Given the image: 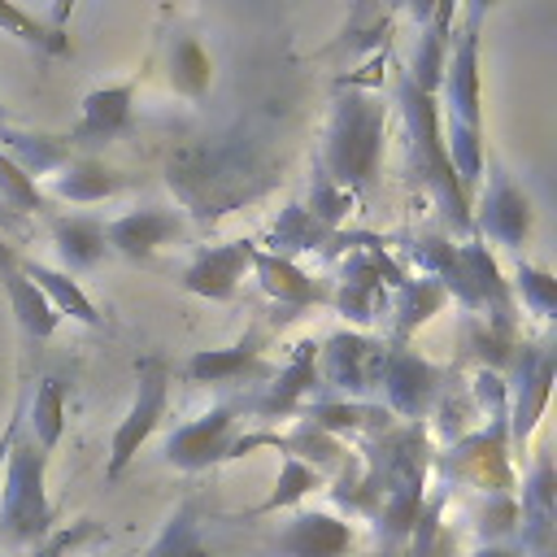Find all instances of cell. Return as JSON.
I'll use <instances>...</instances> for the list:
<instances>
[{
    "mask_svg": "<svg viewBox=\"0 0 557 557\" xmlns=\"http://www.w3.org/2000/svg\"><path fill=\"white\" fill-rule=\"evenodd\" d=\"M170 231H174V218L170 213H131V218H122V222L109 226L113 244L126 248V252H152L157 244L170 239Z\"/></svg>",
    "mask_w": 557,
    "mask_h": 557,
    "instance_id": "cell-4",
    "label": "cell"
},
{
    "mask_svg": "<svg viewBox=\"0 0 557 557\" xmlns=\"http://www.w3.org/2000/svg\"><path fill=\"white\" fill-rule=\"evenodd\" d=\"M17 426H22V409L13 413V422H9V431L0 435V470H4V461H9V448H13V440H17Z\"/></svg>",
    "mask_w": 557,
    "mask_h": 557,
    "instance_id": "cell-10",
    "label": "cell"
},
{
    "mask_svg": "<svg viewBox=\"0 0 557 557\" xmlns=\"http://www.w3.org/2000/svg\"><path fill=\"white\" fill-rule=\"evenodd\" d=\"M35 431H39V448H52L61 435V387L52 379L35 396Z\"/></svg>",
    "mask_w": 557,
    "mask_h": 557,
    "instance_id": "cell-8",
    "label": "cell"
},
{
    "mask_svg": "<svg viewBox=\"0 0 557 557\" xmlns=\"http://www.w3.org/2000/svg\"><path fill=\"white\" fill-rule=\"evenodd\" d=\"M9 492H4V505H9V518H4V540H30L44 522H48V509H44V496H39V470H44V448L39 444H17L9 448Z\"/></svg>",
    "mask_w": 557,
    "mask_h": 557,
    "instance_id": "cell-1",
    "label": "cell"
},
{
    "mask_svg": "<svg viewBox=\"0 0 557 557\" xmlns=\"http://www.w3.org/2000/svg\"><path fill=\"white\" fill-rule=\"evenodd\" d=\"M131 100V87H113V91H96L87 96V117H83V131L78 135H96V139H109L122 122H126V104Z\"/></svg>",
    "mask_w": 557,
    "mask_h": 557,
    "instance_id": "cell-5",
    "label": "cell"
},
{
    "mask_svg": "<svg viewBox=\"0 0 557 557\" xmlns=\"http://www.w3.org/2000/svg\"><path fill=\"white\" fill-rule=\"evenodd\" d=\"M161 409H165V366H161V361H144V370H139V396H135V405H131L126 422H122V426H117V435H113L109 479H117V474H122V466L135 457V448L152 435V426H157Z\"/></svg>",
    "mask_w": 557,
    "mask_h": 557,
    "instance_id": "cell-2",
    "label": "cell"
},
{
    "mask_svg": "<svg viewBox=\"0 0 557 557\" xmlns=\"http://www.w3.org/2000/svg\"><path fill=\"white\" fill-rule=\"evenodd\" d=\"M0 283L9 287V305H13L17 322H22V331H26L30 339H44V335L57 326V309H52V300L22 274L17 257H13L4 244H0Z\"/></svg>",
    "mask_w": 557,
    "mask_h": 557,
    "instance_id": "cell-3",
    "label": "cell"
},
{
    "mask_svg": "<svg viewBox=\"0 0 557 557\" xmlns=\"http://www.w3.org/2000/svg\"><path fill=\"white\" fill-rule=\"evenodd\" d=\"M0 26H9L13 35H22V39H35V44H48V35H44V26L39 22H30L26 13H17V9H9L4 0H0Z\"/></svg>",
    "mask_w": 557,
    "mask_h": 557,
    "instance_id": "cell-9",
    "label": "cell"
},
{
    "mask_svg": "<svg viewBox=\"0 0 557 557\" xmlns=\"http://www.w3.org/2000/svg\"><path fill=\"white\" fill-rule=\"evenodd\" d=\"M17 265H22V274H26L39 292H52V296H57L52 309H65V313H74V318H83V322H100L96 309L87 305V296H83L74 283H65L61 274H52V270H44V265H35V261H17Z\"/></svg>",
    "mask_w": 557,
    "mask_h": 557,
    "instance_id": "cell-6",
    "label": "cell"
},
{
    "mask_svg": "<svg viewBox=\"0 0 557 557\" xmlns=\"http://www.w3.org/2000/svg\"><path fill=\"white\" fill-rule=\"evenodd\" d=\"M57 235H61L65 261H74V265H87V261H96V257L104 252V226H96V222H87V218L61 222Z\"/></svg>",
    "mask_w": 557,
    "mask_h": 557,
    "instance_id": "cell-7",
    "label": "cell"
}]
</instances>
